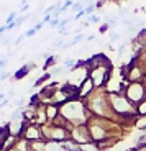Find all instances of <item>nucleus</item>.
<instances>
[{"mask_svg": "<svg viewBox=\"0 0 146 151\" xmlns=\"http://www.w3.org/2000/svg\"><path fill=\"white\" fill-rule=\"evenodd\" d=\"M61 115L71 127H77V125H86L87 120L92 117V113L87 110L84 100L77 99V100H68V102L61 105Z\"/></svg>", "mask_w": 146, "mask_h": 151, "instance_id": "1", "label": "nucleus"}, {"mask_svg": "<svg viewBox=\"0 0 146 151\" xmlns=\"http://www.w3.org/2000/svg\"><path fill=\"white\" fill-rule=\"evenodd\" d=\"M84 104H86L87 110L92 115H95V117L110 118V120L115 118V113H113L112 107H110V102H109V92L105 91V89H97L90 97H87L84 100Z\"/></svg>", "mask_w": 146, "mask_h": 151, "instance_id": "2", "label": "nucleus"}, {"mask_svg": "<svg viewBox=\"0 0 146 151\" xmlns=\"http://www.w3.org/2000/svg\"><path fill=\"white\" fill-rule=\"evenodd\" d=\"M125 95H127L128 100L136 107L141 100L146 99V92H145V86H143V82H127Z\"/></svg>", "mask_w": 146, "mask_h": 151, "instance_id": "3", "label": "nucleus"}, {"mask_svg": "<svg viewBox=\"0 0 146 151\" xmlns=\"http://www.w3.org/2000/svg\"><path fill=\"white\" fill-rule=\"evenodd\" d=\"M112 71L113 69H109V68H94V69H89V77L94 81L97 89H105Z\"/></svg>", "mask_w": 146, "mask_h": 151, "instance_id": "4", "label": "nucleus"}, {"mask_svg": "<svg viewBox=\"0 0 146 151\" xmlns=\"http://www.w3.org/2000/svg\"><path fill=\"white\" fill-rule=\"evenodd\" d=\"M71 140L76 141L77 145H84V143H90V141H92L90 133H89V128H87V123L72 127L71 128Z\"/></svg>", "mask_w": 146, "mask_h": 151, "instance_id": "5", "label": "nucleus"}, {"mask_svg": "<svg viewBox=\"0 0 146 151\" xmlns=\"http://www.w3.org/2000/svg\"><path fill=\"white\" fill-rule=\"evenodd\" d=\"M23 140H26V141L45 140V138H43L41 127L36 125V123H28V125H26V128H25V132H23Z\"/></svg>", "mask_w": 146, "mask_h": 151, "instance_id": "6", "label": "nucleus"}, {"mask_svg": "<svg viewBox=\"0 0 146 151\" xmlns=\"http://www.w3.org/2000/svg\"><path fill=\"white\" fill-rule=\"evenodd\" d=\"M94 68H109L112 69V63L105 54H94L92 58L87 59V69H94Z\"/></svg>", "mask_w": 146, "mask_h": 151, "instance_id": "7", "label": "nucleus"}, {"mask_svg": "<svg viewBox=\"0 0 146 151\" xmlns=\"http://www.w3.org/2000/svg\"><path fill=\"white\" fill-rule=\"evenodd\" d=\"M95 91H97V87H95L94 81L90 79V77H87V79L79 86V99H81V100H86V99L90 97Z\"/></svg>", "mask_w": 146, "mask_h": 151, "instance_id": "8", "label": "nucleus"}, {"mask_svg": "<svg viewBox=\"0 0 146 151\" xmlns=\"http://www.w3.org/2000/svg\"><path fill=\"white\" fill-rule=\"evenodd\" d=\"M36 68V64L35 63H28V64H25L23 68H20L18 71L13 74V81H20V79H23L25 76H28V72L31 71V69H35Z\"/></svg>", "mask_w": 146, "mask_h": 151, "instance_id": "9", "label": "nucleus"}, {"mask_svg": "<svg viewBox=\"0 0 146 151\" xmlns=\"http://www.w3.org/2000/svg\"><path fill=\"white\" fill-rule=\"evenodd\" d=\"M118 140H120V138H115V136H109V138H105V140L99 141L97 146H99V150H100V151H104V150H110L112 146H115V145L118 143Z\"/></svg>", "mask_w": 146, "mask_h": 151, "instance_id": "10", "label": "nucleus"}, {"mask_svg": "<svg viewBox=\"0 0 146 151\" xmlns=\"http://www.w3.org/2000/svg\"><path fill=\"white\" fill-rule=\"evenodd\" d=\"M59 146H61V150H63V151H81V145H77L76 141H72L71 138H69L68 141L61 143Z\"/></svg>", "mask_w": 146, "mask_h": 151, "instance_id": "11", "label": "nucleus"}, {"mask_svg": "<svg viewBox=\"0 0 146 151\" xmlns=\"http://www.w3.org/2000/svg\"><path fill=\"white\" fill-rule=\"evenodd\" d=\"M81 151H100V150H99L97 143L90 141V143H84V145H81Z\"/></svg>", "mask_w": 146, "mask_h": 151, "instance_id": "12", "label": "nucleus"}, {"mask_svg": "<svg viewBox=\"0 0 146 151\" xmlns=\"http://www.w3.org/2000/svg\"><path fill=\"white\" fill-rule=\"evenodd\" d=\"M136 113H138V117H146V99L136 105Z\"/></svg>", "mask_w": 146, "mask_h": 151, "instance_id": "13", "label": "nucleus"}, {"mask_svg": "<svg viewBox=\"0 0 146 151\" xmlns=\"http://www.w3.org/2000/svg\"><path fill=\"white\" fill-rule=\"evenodd\" d=\"M82 40H84V36H82V35H76V36L72 38L71 41H69V43H66V45H64V48H71V46L77 45V43H79V41H82Z\"/></svg>", "mask_w": 146, "mask_h": 151, "instance_id": "14", "label": "nucleus"}, {"mask_svg": "<svg viewBox=\"0 0 146 151\" xmlns=\"http://www.w3.org/2000/svg\"><path fill=\"white\" fill-rule=\"evenodd\" d=\"M84 8H86V7H84L82 2H74V5H72L71 12H72V15H76V13H79V12H82Z\"/></svg>", "mask_w": 146, "mask_h": 151, "instance_id": "15", "label": "nucleus"}, {"mask_svg": "<svg viewBox=\"0 0 146 151\" xmlns=\"http://www.w3.org/2000/svg\"><path fill=\"white\" fill-rule=\"evenodd\" d=\"M97 10V5L95 4H89V5H86V8H84V12H86V15L87 17H90V15H94V12Z\"/></svg>", "mask_w": 146, "mask_h": 151, "instance_id": "16", "label": "nucleus"}, {"mask_svg": "<svg viewBox=\"0 0 146 151\" xmlns=\"http://www.w3.org/2000/svg\"><path fill=\"white\" fill-rule=\"evenodd\" d=\"M64 66H53V69H51V72H49V74H51V77L53 76H59V74H63L64 72Z\"/></svg>", "mask_w": 146, "mask_h": 151, "instance_id": "17", "label": "nucleus"}, {"mask_svg": "<svg viewBox=\"0 0 146 151\" xmlns=\"http://www.w3.org/2000/svg\"><path fill=\"white\" fill-rule=\"evenodd\" d=\"M48 79H51V74H49V72H46V74H43L41 77H40V79H38L36 82H35L33 89H35V87H38V86H41V84L45 82V81H48Z\"/></svg>", "mask_w": 146, "mask_h": 151, "instance_id": "18", "label": "nucleus"}, {"mask_svg": "<svg viewBox=\"0 0 146 151\" xmlns=\"http://www.w3.org/2000/svg\"><path fill=\"white\" fill-rule=\"evenodd\" d=\"M72 5H74V0H64V4L61 5V13L69 10V8H72Z\"/></svg>", "mask_w": 146, "mask_h": 151, "instance_id": "19", "label": "nucleus"}, {"mask_svg": "<svg viewBox=\"0 0 146 151\" xmlns=\"http://www.w3.org/2000/svg\"><path fill=\"white\" fill-rule=\"evenodd\" d=\"M17 18H18V13H17V12H12V13H8V17H7V23H5V25L17 22Z\"/></svg>", "mask_w": 146, "mask_h": 151, "instance_id": "20", "label": "nucleus"}, {"mask_svg": "<svg viewBox=\"0 0 146 151\" xmlns=\"http://www.w3.org/2000/svg\"><path fill=\"white\" fill-rule=\"evenodd\" d=\"M105 20H107V25H109V27H115L120 18H110V17H105Z\"/></svg>", "mask_w": 146, "mask_h": 151, "instance_id": "21", "label": "nucleus"}, {"mask_svg": "<svg viewBox=\"0 0 146 151\" xmlns=\"http://www.w3.org/2000/svg\"><path fill=\"white\" fill-rule=\"evenodd\" d=\"M53 63H54V56H49L48 59H46V63H45V66H43V69L46 71L48 68H51V66H53Z\"/></svg>", "mask_w": 146, "mask_h": 151, "instance_id": "22", "label": "nucleus"}, {"mask_svg": "<svg viewBox=\"0 0 146 151\" xmlns=\"http://www.w3.org/2000/svg\"><path fill=\"white\" fill-rule=\"evenodd\" d=\"M59 25H61V20L59 18H53L51 22H49V27H51V28H59Z\"/></svg>", "mask_w": 146, "mask_h": 151, "instance_id": "23", "label": "nucleus"}, {"mask_svg": "<svg viewBox=\"0 0 146 151\" xmlns=\"http://www.w3.org/2000/svg\"><path fill=\"white\" fill-rule=\"evenodd\" d=\"M36 33H38V31L35 30V28H30V30H28V31L25 33V38H31V36H35Z\"/></svg>", "mask_w": 146, "mask_h": 151, "instance_id": "24", "label": "nucleus"}, {"mask_svg": "<svg viewBox=\"0 0 146 151\" xmlns=\"http://www.w3.org/2000/svg\"><path fill=\"white\" fill-rule=\"evenodd\" d=\"M10 72L8 71H2V74H0V81H5V79H8V77H10Z\"/></svg>", "mask_w": 146, "mask_h": 151, "instance_id": "25", "label": "nucleus"}, {"mask_svg": "<svg viewBox=\"0 0 146 151\" xmlns=\"http://www.w3.org/2000/svg\"><path fill=\"white\" fill-rule=\"evenodd\" d=\"M100 22V18H99L97 15H90L89 17V23H99Z\"/></svg>", "mask_w": 146, "mask_h": 151, "instance_id": "26", "label": "nucleus"}, {"mask_svg": "<svg viewBox=\"0 0 146 151\" xmlns=\"http://www.w3.org/2000/svg\"><path fill=\"white\" fill-rule=\"evenodd\" d=\"M122 38V35H118V33H112L110 35V40H112V41H115V40H120Z\"/></svg>", "mask_w": 146, "mask_h": 151, "instance_id": "27", "label": "nucleus"}, {"mask_svg": "<svg viewBox=\"0 0 146 151\" xmlns=\"http://www.w3.org/2000/svg\"><path fill=\"white\" fill-rule=\"evenodd\" d=\"M43 25H45V23H43V22H38L36 25H35V27H33V28H35V30H36V31H40V30H41V28H43Z\"/></svg>", "mask_w": 146, "mask_h": 151, "instance_id": "28", "label": "nucleus"}, {"mask_svg": "<svg viewBox=\"0 0 146 151\" xmlns=\"http://www.w3.org/2000/svg\"><path fill=\"white\" fill-rule=\"evenodd\" d=\"M109 25H107V23H105V25H102V27L100 28H99V31H100V33H105V31H107V30H109Z\"/></svg>", "mask_w": 146, "mask_h": 151, "instance_id": "29", "label": "nucleus"}, {"mask_svg": "<svg viewBox=\"0 0 146 151\" xmlns=\"http://www.w3.org/2000/svg\"><path fill=\"white\" fill-rule=\"evenodd\" d=\"M23 38H25V35H20V36H18V38H17V40H15V45H20V43L23 41Z\"/></svg>", "mask_w": 146, "mask_h": 151, "instance_id": "30", "label": "nucleus"}, {"mask_svg": "<svg viewBox=\"0 0 146 151\" xmlns=\"http://www.w3.org/2000/svg\"><path fill=\"white\" fill-rule=\"evenodd\" d=\"M5 66H7V59H0V71H2Z\"/></svg>", "mask_w": 146, "mask_h": 151, "instance_id": "31", "label": "nucleus"}, {"mask_svg": "<svg viewBox=\"0 0 146 151\" xmlns=\"http://www.w3.org/2000/svg\"><path fill=\"white\" fill-rule=\"evenodd\" d=\"M26 10H28V4H25V5L20 7V13H23V12H26Z\"/></svg>", "mask_w": 146, "mask_h": 151, "instance_id": "32", "label": "nucleus"}, {"mask_svg": "<svg viewBox=\"0 0 146 151\" xmlns=\"http://www.w3.org/2000/svg\"><path fill=\"white\" fill-rule=\"evenodd\" d=\"M5 31H7V25H2V27H0V36H2Z\"/></svg>", "mask_w": 146, "mask_h": 151, "instance_id": "33", "label": "nucleus"}, {"mask_svg": "<svg viewBox=\"0 0 146 151\" xmlns=\"http://www.w3.org/2000/svg\"><path fill=\"white\" fill-rule=\"evenodd\" d=\"M7 104H8V100H7V99H4V100L0 102V109H4V107L7 105Z\"/></svg>", "mask_w": 146, "mask_h": 151, "instance_id": "34", "label": "nucleus"}, {"mask_svg": "<svg viewBox=\"0 0 146 151\" xmlns=\"http://www.w3.org/2000/svg\"><path fill=\"white\" fill-rule=\"evenodd\" d=\"M10 41H12V38H4V40H2V45H8Z\"/></svg>", "mask_w": 146, "mask_h": 151, "instance_id": "35", "label": "nucleus"}, {"mask_svg": "<svg viewBox=\"0 0 146 151\" xmlns=\"http://www.w3.org/2000/svg\"><path fill=\"white\" fill-rule=\"evenodd\" d=\"M23 104H25V100H23V99H20V100H17V104H15V105H17V107H22Z\"/></svg>", "mask_w": 146, "mask_h": 151, "instance_id": "36", "label": "nucleus"}, {"mask_svg": "<svg viewBox=\"0 0 146 151\" xmlns=\"http://www.w3.org/2000/svg\"><path fill=\"white\" fill-rule=\"evenodd\" d=\"M95 40V35H89V36H87V41H94Z\"/></svg>", "mask_w": 146, "mask_h": 151, "instance_id": "37", "label": "nucleus"}, {"mask_svg": "<svg viewBox=\"0 0 146 151\" xmlns=\"http://www.w3.org/2000/svg\"><path fill=\"white\" fill-rule=\"evenodd\" d=\"M125 151H140V150L136 146H131V148H128V150H125Z\"/></svg>", "mask_w": 146, "mask_h": 151, "instance_id": "38", "label": "nucleus"}, {"mask_svg": "<svg viewBox=\"0 0 146 151\" xmlns=\"http://www.w3.org/2000/svg\"><path fill=\"white\" fill-rule=\"evenodd\" d=\"M143 86H145V92H146V77L143 79Z\"/></svg>", "mask_w": 146, "mask_h": 151, "instance_id": "39", "label": "nucleus"}, {"mask_svg": "<svg viewBox=\"0 0 146 151\" xmlns=\"http://www.w3.org/2000/svg\"><path fill=\"white\" fill-rule=\"evenodd\" d=\"M0 100H4V94H0Z\"/></svg>", "mask_w": 146, "mask_h": 151, "instance_id": "40", "label": "nucleus"}, {"mask_svg": "<svg viewBox=\"0 0 146 151\" xmlns=\"http://www.w3.org/2000/svg\"><path fill=\"white\" fill-rule=\"evenodd\" d=\"M89 4H92V0H87V5H89Z\"/></svg>", "mask_w": 146, "mask_h": 151, "instance_id": "41", "label": "nucleus"}, {"mask_svg": "<svg viewBox=\"0 0 146 151\" xmlns=\"http://www.w3.org/2000/svg\"><path fill=\"white\" fill-rule=\"evenodd\" d=\"M10 151H17V150H15V148H13V150H10Z\"/></svg>", "mask_w": 146, "mask_h": 151, "instance_id": "42", "label": "nucleus"}, {"mask_svg": "<svg viewBox=\"0 0 146 151\" xmlns=\"http://www.w3.org/2000/svg\"><path fill=\"white\" fill-rule=\"evenodd\" d=\"M0 84H2V81H0Z\"/></svg>", "mask_w": 146, "mask_h": 151, "instance_id": "43", "label": "nucleus"}, {"mask_svg": "<svg viewBox=\"0 0 146 151\" xmlns=\"http://www.w3.org/2000/svg\"><path fill=\"white\" fill-rule=\"evenodd\" d=\"M145 22H146V20H145Z\"/></svg>", "mask_w": 146, "mask_h": 151, "instance_id": "44", "label": "nucleus"}]
</instances>
